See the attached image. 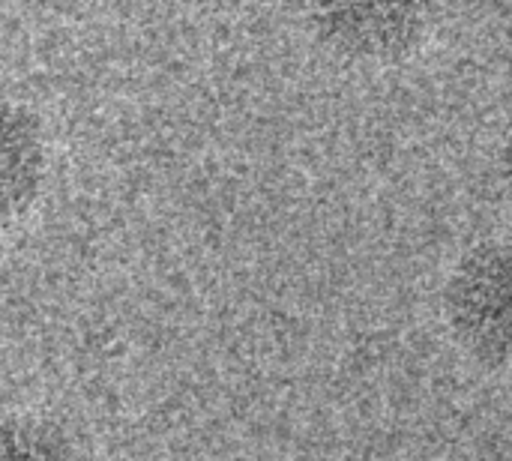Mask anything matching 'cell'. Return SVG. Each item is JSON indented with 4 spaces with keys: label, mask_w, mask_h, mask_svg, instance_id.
Segmentation results:
<instances>
[{
    "label": "cell",
    "mask_w": 512,
    "mask_h": 461,
    "mask_svg": "<svg viewBox=\"0 0 512 461\" xmlns=\"http://www.w3.org/2000/svg\"><path fill=\"white\" fill-rule=\"evenodd\" d=\"M447 318L477 363L512 375V240L486 243L456 267Z\"/></svg>",
    "instance_id": "obj_1"
},
{
    "label": "cell",
    "mask_w": 512,
    "mask_h": 461,
    "mask_svg": "<svg viewBox=\"0 0 512 461\" xmlns=\"http://www.w3.org/2000/svg\"><path fill=\"white\" fill-rule=\"evenodd\" d=\"M309 12L339 54L387 60L426 33L435 0H309Z\"/></svg>",
    "instance_id": "obj_2"
},
{
    "label": "cell",
    "mask_w": 512,
    "mask_h": 461,
    "mask_svg": "<svg viewBox=\"0 0 512 461\" xmlns=\"http://www.w3.org/2000/svg\"><path fill=\"white\" fill-rule=\"evenodd\" d=\"M48 153L36 117L0 96V228L21 219L39 198Z\"/></svg>",
    "instance_id": "obj_3"
},
{
    "label": "cell",
    "mask_w": 512,
    "mask_h": 461,
    "mask_svg": "<svg viewBox=\"0 0 512 461\" xmlns=\"http://www.w3.org/2000/svg\"><path fill=\"white\" fill-rule=\"evenodd\" d=\"M504 177H507L512 192V132L510 138H507V147H504Z\"/></svg>",
    "instance_id": "obj_4"
}]
</instances>
